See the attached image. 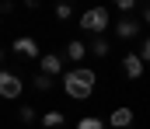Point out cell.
<instances>
[{
	"label": "cell",
	"instance_id": "obj_1",
	"mask_svg": "<svg viewBox=\"0 0 150 129\" xmlns=\"http://www.w3.org/2000/svg\"><path fill=\"white\" fill-rule=\"evenodd\" d=\"M94 84H98V77H94V70H87V66L67 70V77H63V91H67L70 98H77V101L91 98V94H94Z\"/></svg>",
	"mask_w": 150,
	"mask_h": 129
},
{
	"label": "cell",
	"instance_id": "obj_2",
	"mask_svg": "<svg viewBox=\"0 0 150 129\" xmlns=\"http://www.w3.org/2000/svg\"><path fill=\"white\" fill-rule=\"evenodd\" d=\"M80 28L91 32L94 39H101V32L108 28V11H105V7H91V11H84V14H80Z\"/></svg>",
	"mask_w": 150,
	"mask_h": 129
},
{
	"label": "cell",
	"instance_id": "obj_3",
	"mask_svg": "<svg viewBox=\"0 0 150 129\" xmlns=\"http://www.w3.org/2000/svg\"><path fill=\"white\" fill-rule=\"evenodd\" d=\"M122 73H126L129 80H140V77H143V56H140V52H126V56H122Z\"/></svg>",
	"mask_w": 150,
	"mask_h": 129
},
{
	"label": "cell",
	"instance_id": "obj_4",
	"mask_svg": "<svg viewBox=\"0 0 150 129\" xmlns=\"http://www.w3.org/2000/svg\"><path fill=\"white\" fill-rule=\"evenodd\" d=\"M18 94H21V77L0 70V98H18Z\"/></svg>",
	"mask_w": 150,
	"mask_h": 129
},
{
	"label": "cell",
	"instance_id": "obj_5",
	"mask_svg": "<svg viewBox=\"0 0 150 129\" xmlns=\"http://www.w3.org/2000/svg\"><path fill=\"white\" fill-rule=\"evenodd\" d=\"M38 66H42L45 77H56V73L63 70V59H59L56 52H45V56H38Z\"/></svg>",
	"mask_w": 150,
	"mask_h": 129
},
{
	"label": "cell",
	"instance_id": "obj_6",
	"mask_svg": "<svg viewBox=\"0 0 150 129\" xmlns=\"http://www.w3.org/2000/svg\"><path fill=\"white\" fill-rule=\"evenodd\" d=\"M108 126H112V129H126V126H133V108H126V105H122V108H115L112 115H108Z\"/></svg>",
	"mask_w": 150,
	"mask_h": 129
},
{
	"label": "cell",
	"instance_id": "obj_7",
	"mask_svg": "<svg viewBox=\"0 0 150 129\" xmlns=\"http://www.w3.org/2000/svg\"><path fill=\"white\" fill-rule=\"evenodd\" d=\"M14 52L25 56V59H35V56H38V45H35V39L21 35V39H14Z\"/></svg>",
	"mask_w": 150,
	"mask_h": 129
},
{
	"label": "cell",
	"instance_id": "obj_8",
	"mask_svg": "<svg viewBox=\"0 0 150 129\" xmlns=\"http://www.w3.org/2000/svg\"><path fill=\"white\" fill-rule=\"evenodd\" d=\"M115 35H119V39H136V35H140V25H136L133 18H122V21L115 25Z\"/></svg>",
	"mask_w": 150,
	"mask_h": 129
},
{
	"label": "cell",
	"instance_id": "obj_9",
	"mask_svg": "<svg viewBox=\"0 0 150 129\" xmlns=\"http://www.w3.org/2000/svg\"><path fill=\"white\" fill-rule=\"evenodd\" d=\"M84 56H87V45L80 42V39H74V42L67 45V59H74V63H80Z\"/></svg>",
	"mask_w": 150,
	"mask_h": 129
},
{
	"label": "cell",
	"instance_id": "obj_10",
	"mask_svg": "<svg viewBox=\"0 0 150 129\" xmlns=\"http://www.w3.org/2000/svg\"><path fill=\"white\" fill-rule=\"evenodd\" d=\"M63 122H67L63 112H45V115H42V126L45 129H56V126H63Z\"/></svg>",
	"mask_w": 150,
	"mask_h": 129
},
{
	"label": "cell",
	"instance_id": "obj_11",
	"mask_svg": "<svg viewBox=\"0 0 150 129\" xmlns=\"http://www.w3.org/2000/svg\"><path fill=\"white\" fill-rule=\"evenodd\" d=\"M77 129H105V122H101V119H94V115H84V119L77 122Z\"/></svg>",
	"mask_w": 150,
	"mask_h": 129
},
{
	"label": "cell",
	"instance_id": "obj_12",
	"mask_svg": "<svg viewBox=\"0 0 150 129\" xmlns=\"http://www.w3.org/2000/svg\"><path fill=\"white\" fill-rule=\"evenodd\" d=\"M91 52H94V56H108V42H105V39H94V42H91Z\"/></svg>",
	"mask_w": 150,
	"mask_h": 129
},
{
	"label": "cell",
	"instance_id": "obj_13",
	"mask_svg": "<svg viewBox=\"0 0 150 129\" xmlns=\"http://www.w3.org/2000/svg\"><path fill=\"white\" fill-rule=\"evenodd\" d=\"M70 14H74L70 4H56V18H59V21H70Z\"/></svg>",
	"mask_w": 150,
	"mask_h": 129
},
{
	"label": "cell",
	"instance_id": "obj_14",
	"mask_svg": "<svg viewBox=\"0 0 150 129\" xmlns=\"http://www.w3.org/2000/svg\"><path fill=\"white\" fill-rule=\"evenodd\" d=\"M35 87H38V91H49V87H52V77H45V73H38V77H35Z\"/></svg>",
	"mask_w": 150,
	"mask_h": 129
},
{
	"label": "cell",
	"instance_id": "obj_15",
	"mask_svg": "<svg viewBox=\"0 0 150 129\" xmlns=\"http://www.w3.org/2000/svg\"><path fill=\"white\" fill-rule=\"evenodd\" d=\"M21 122H35V108H32V105L21 108Z\"/></svg>",
	"mask_w": 150,
	"mask_h": 129
},
{
	"label": "cell",
	"instance_id": "obj_16",
	"mask_svg": "<svg viewBox=\"0 0 150 129\" xmlns=\"http://www.w3.org/2000/svg\"><path fill=\"white\" fill-rule=\"evenodd\" d=\"M140 56H143V63H150V39H143V49H140Z\"/></svg>",
	"mask_w": 150,
	"mask_h": 129
},
{
	"label": "cell",
	"instance_id": "obj_17",
	"mask_svg": "<svg viewBox=\"0 0 150 129\" xmlns=\"http://www.w3.org/2000/svg\"><path fill=\"white\" fill-rule=\"evenodd\" d=\"M11 11H14V4H11V0H7V4H0V18H7Z\"/></svg>",
	"mask_w": 150,
	"mask_h": 129
},
{
	"label": "cell",
	"instance_id": "obj_18",
	"mask_svg": "<svg viewBox=\"0 0 150 129\" xmlns=\"http://www.w3.org/2000/svg\"><path fill=\"white\" fill-rule=\"evenodd\" d=\"M143 18H147V25H150V7H147V11H143Z\"/></svg>",
	"mask_w": 150,
	"mask_h": 129
},
{
	"label": "cell",
	"instance_id": "obj_19",
	"mask_svg": "<svg viewBox=\"0 0 150 129\" xmlns=\"http://www.w3.org/2000/svg\"><path fill=\"white\" fill-rule=\"evenodd\" d=\"M0 63H4V52H0Z\"/></svg>",
	"mask_w": 150,
	"mask_h": 129
}]
</instances>
